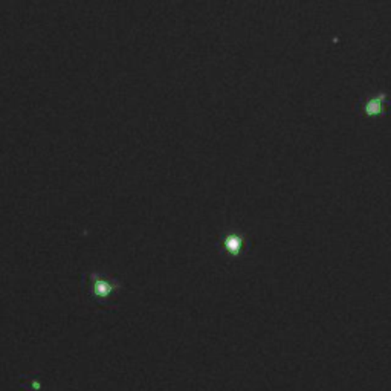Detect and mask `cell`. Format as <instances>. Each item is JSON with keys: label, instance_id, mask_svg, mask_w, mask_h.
Returning a JSON list of instances; mask_svg holds the SVG:
<instances>
[{"label": "cell", "instance_id": "1", "mask_svg": "<svg viewBox=\"0 0 391 391\" xmlns=\"http://www.w3.org/2000/svg\"><path fill=\"white\" fill-rule=\"evenodd\" d=\"M122 283L100 272H84L81 275V290L92 304L101 306L119 293Z\"/></svg>", "mask_w": 391, "mask_h": 391}]
</instances>
